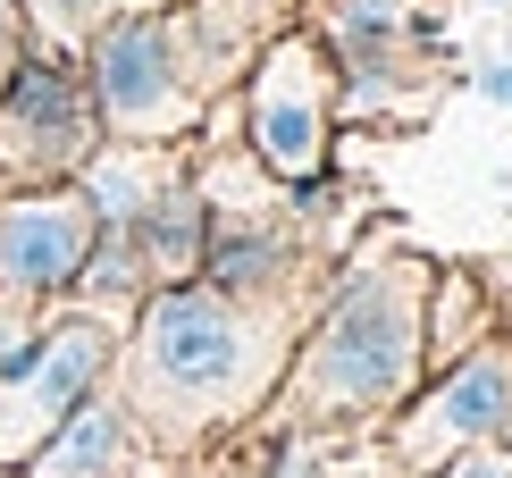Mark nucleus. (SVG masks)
<instances>
[{
	"label": "nucleus",
	"instance_id": "obj_6",
	"mask_svg": "<svg viewBox=\"0 0 512 478\" xmlns=\"http://www.w3.org/2000/svg\"><path fill=\"white\" fill-rule=\"evenodd\" d=\"M93 143H101V118H93V93H84V68L17 42V59L0 68V193L68 185L93 160Z\"/></svg>",
	"mask_w": 512,
	"mask_h": 478
},
{
	"label": "nucleus",
	"instance_id": "obj_11",
	"mask_svg": "<svg viewBox=\"0 0 512 478\" xmlns=\"http://www.w3.org/2000/svg\"><path fill=\"white\" fill-rule=\"evenodd\" d=\"M479 93L496 101V110H512V59H496V68H479Z\"/></svg>",
	"mask_w": 512,
	"mask_h": 478
},
{
	"label": "nucleus",
	"instance_id": "obj_7",
	"mask_svg": "<svg viewBox=\"0 0 512 478\" xmlns=\"http://www.w3.org/2000/svg\"><path fill=\"white\" fill-rule=\"evenodd\" d=\"M504 428H512V336H487L462 361L429 369L403 395V411H387V462L395 478H429L454 453L496 445Z\"/></svg>",
	"mask_w": 512,
	"mask_h": 478
},
{
	"label": "nucleus",
	"instance_id": "obj_8",
	"mask_svg": "<svg viewBox=\"0 0 512 478\" xmlns=\"http://www.w3.org/2000/svg\"><path fill=\"white\" fill-rule=\"evenodd\" d=\"M93 202H84V185H17V193H0V294H17V302H68L76 286V269H84V252H93Z\"/></svg>",
	"mask_w": 512,
	"mask_h": 478
},
{
	"label": "nucleus",
	"instance_id": "obj_10",
	"mask_svg": "<svg viewBox=\"0 0 512 478\" xmlns=\"http://www.w3.org/2000/svg\"><path fill=\"white\" fill-rule=\"evenodd\" d=\"M429 478H512V453L504 445H471V453H454V462H437Z\"/></svg>",
	"mask_w": 512,
	"mask_h": 478
},
{
	"label": "nucleus",
	"instance_id": "obj_4",
	"mask_svg": "<svg viewBox=\"0 0 512 478\" xmlns=\"http://www.w3.org/2000/svg\"><path fill=\"white\" fill-rule=\"evenodd\" d=\"M336 59L311 26H277L244 68V151L277 185H311L336 160Z\"/></svg>",
	"mask_w": 512,
	"mask_h": 478
},
{
	"label": "nucleus",
	"instance_id": "obj_2",
	"mask_svg": "<svg viewBox=\"0 0 512 478\" xmlns=\"http://www.w3.org/2000/svg\"><path fill=\"white\" fill-rule=\"evenodd\" d=\"M429 277L437 269L420 252H353L286 353V378L269 395L277 428H303V437L387 428V411H403V395L429 378V344H420Z\"/></svg>",
	"mask_w": 512,
	"mask_h": 478
},
{
	"label": "nucleus",
	"instance_id": "obj_3",
	"mask_svg": "<svg viewBox=\"0 0 512 478\" xmlns=\"http://www.w3.org/2000/svg\"><path fill=\"white\" fill-rule=\"evenodd\" d=\"M76 68H84L101 135H118V143H194L210 118V84H202L194 42H185L177 0L101 17L93 42L76 51Z\"/></svg>",
	"mask_w": 512,
	"mask_h": 478
},
{
	"label": "nucleus",
	"instance_id": "obj_14",
	"mask_svg": "<svg viewBox=\"0 0 512 478\" xmlns=\"http://www.w3.org/2000/svg\"><path fill=\"white\" fill-rule=\"evenodd\" d=\"M0 478H9V470H0Z\"/></svg>",
	"mask_w": 512,
	"mask_h": 478
},
{
	"label": "nucleus",
	"instance_id": "obj_5",
	"mask_svg": "<svg viewBox=\"0 0 512 478\" xmlns=\"http://www.w3.org/2000/svg\"><path fill=\"white\" fill-rule=\"evenodd\" d=\"M118 336H126V319L84 311V302H51V319H42V336L26 344V361L0 378V470L9 478L34 462V445L51 437L93 386H110Z\"/></svg>",
	"mask_w": 512,
	"mask_h": 478
},
{
	"label": "nucleus",
	"instance_id": "obj_12",
	"mask_svg": "<svg viewBox=\"0 0 512 478\" xmlns=\"http://www.w3.org/2000/svg\"><path fill=\"white\" fill-rule=\"evenodd\" d=\"M17 42H26V34H17V0H0V68L17 59Z\"/></svg>",
	"mask_w": 512,
	"mask_h": 478
},
{
	"label": "nucleus",
	"instance_id": "obj_9",
	"mask_svg": "<svg viewBox=\"0 0 512 478\" xmlns=\"http://www.w3.org/2000/svg\"><path fill=\"white\" fill-rule=\"evenodd\" d=\"M143 453H152V445H143L126 395H118V386H93V395H84L68 420L34 445V462L17 470V478H135Z\"/></svg>",
	"mask_w": 512,
	"mask_h": 478
},
{
	"label": "nucleus",
	"instance_id": "obj_1",
	"mask_svg": "<svg viewBox=\"0 0 512 478\" xmlns=\"http://www.w3.org/2000/svg\"><path fill=\"white\" fill-rule=\"evenodd\" d=\"M303 319H311V294H227L210 277H185V286H160L135 302L110 386L135 411L143 445L194 453L227 428H244L252 411H269Z\"/></svg>",
	"mask_w": 512,
	"mask_h": 478
},
{
	"label": "nucleus",
	"instance_id": "obj_13",
	"mask_svg": "<svg viewBox=\"0 0 512 478\" xmlns=\"http://www.w3.org/2000/svg\"><path fill=\"white\" fill-rule=\"evenodd\" d=\"M479 9H504V0H479Z\"/></svg>",
	"mask_w": 512,
	"mask_h": 478
}]
</instances>
